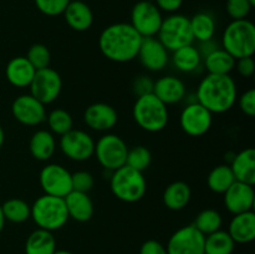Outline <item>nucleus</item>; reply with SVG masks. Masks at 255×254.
Here are the masks:
<instances>
[{"label": "nucleus", "mask_w": 255, "mask_h": 254, "mask_svg": "<svg viewBox=\"0 0 255 254\" xmlns=\"http://www.w3.org/2000/svg\"><path fill=\"white\" fill-rule=\"evenodd\" d=\"M142 39L129 22H116L102 30L99 47L110 61L125 64L136 59Z\"/></svg>", "instance_id": "1"}, {"label": "nucleus", "mask_w": 255, "mask_h": 254, "mask_svg": "<svg viewBox=\"0 0 255 254\" xmlns=\"http://www.w3.org/2000/svg\"><path fill=\"white\" fill-rule=\"evenodd\" d=\"M196 97L212 114H224L236 105L238 89L231 75L208 74L199 82Z\"/></svg>", "instance_id": "2"}, {"label": "nucleus", "mask_w": 255, "mask_h": 254, "mask_svg": "<svg viewBox=\"0 0 255 254\" xmlns=\"http://www.w3.org/2000/svg\"><path fill=\"white\" fill-rule=\"evenodd\" d=\"M132 116L139 128L156 133L167 127L169 121L168 106L153 94L138 96L133 104Z\"/></svg>", "instance_id": "3"}, {"label": "nucleus", "mask_w": 255, "mask_h": 254, "mask_svg": "<svg viewBox=\"0 0 255 254\" xmlns=\"http://www.w3.org/2000/svg\"><path fill=\"white\" fill-rule=\"evenodd\" d=\"M37 228L49 232L61 229L69 221L65 199L42 194L31 206V217Z\"/></svg>", "instance_id": "4"}, {"label": "nucleus", "mask_w": 255, "mask_h": 254, "mask_svg": "<svg viewBox=\"0 0 255 254\" xmlns=\"http://www.w3.org/2000/svg\"><path fill=\"white\" fill-rule=\"evenodd\" d=\"M222 47L236 60L253 56L255 52V26L248 19L232 20L222 36Z\"/></svg>", "instance_id": "5"}, {"label": "nucleus", "mask_w": 255, "mask_h": 254, "mask_svg": "<svg viewBox=\"0 0 255 254\" xmlns=\"http://www.w3.org/2000/svg\"><path fill=\"white\" fill-rule=\"evenodd\" d=\"M110 188L112 194L120 201L125 203H136L146 194L147 182L143 172L136 171L125 164L112 172Z\"/></svg>", "instance_id": "6"}, {"label": "nucleus", "mask_w": 255, "mask_h": 254, "mask_svg": "<svg viewBox=\"0 0 255 254\" xmlns=\"http://www.w3.org/2000/svg\"><path fill=\"white\" fill-rule=\"evenodd\" d=\"M156 36L171 52L194 41L189 17L181 14H172L163 19Z\"/></svg>", "instance_id": "7"}, {"label": "nucleus", "mask_w": 255, "mask_h": 254, "mask_svg": "<svg viewBox=\"0 0 255 254\" xmlns=\"http://www.w3.org/2000/svg\"><path fill=\"white\" fill-rule=\"evenodd\" d=\"M127 147L126 142L115 133H106L95 142L94 156L105 169L114 172L126 164Z\"/></svg>", "instance_id": "8"}, {"label": "nucleus", "mask_w": 255, "mask_h": 254, "mask_svg": "<svg viewBox=\"0 0 255 254\" xmlns=\"http://www.w3.org/2000/svg\"><path fill=\"white\" fill-rule=\"evenodd\" d=\"M162 21H163L162 11L153 1L141 0L132 7L129 24L142 37L156 36Z\"/></svg>", "instance_id": "9"}, {"label": "nucleus", "mask_w": 255, "mask_h": 254, "mask_svg": "<svg viewBox=\"0 0 255 254\" xmlns=\"http://www.w3.org/2000/svg\"><path fill=\"white\" fill-rule=\"evenodd\" d=\"M30 95L46 106L56 101L62 90V79L56 70L51 67L36 70L30 84Z\"/></svg>", "instance_id": "10"}, {"label": "nucleus", "mask_w": 255, "mask_h": 254, "mask_svg": "<svg viewBox=\"0 0 255 254\" xmlns=\"http://www.w3.org/2000/svg\"><path fill=\"white\" fill-rule=\"evenodd\" d=\"M59 146L69 159L84 162L94 156L95 139L86 131L72 128L67 133L60 136Z\"/></svg>", "instance_id": "11"}, {"label": "nucleus", "mask_w": 255, "mask_h": 254, "mask_svg": "<svg viewBox=\"0 0 255 254\" xmlns=\"http://www.w3.org/2000/svg\"><path fill=\"white\" fill-rule=\"evenodd\" d=\"M213 124V114L194 101L187 105L179 116V126L182 131L191 137H201L211 129Z\"/></svg>", "instance_id": "12"}, {"label": "nucleus", "mask_w": 255, "mask_h": 254, "mask_svg": "<svg viewBox=\"0 0 255 254\" xmlns=\"http://www.w3.org/2000/svg\"><path fill=\"white\" fill-rule=\"evenodd\" d=\"M39 182L44 194L65 198L72 191L71 173L64 166L49 163L40 171Z\"/></svg>", "instance_id": "13"}, {"label": "nucleus", "mask_w": 255, "mask_h": 254, "mask_svg": "<svg viewBox=\"0 0 255 254\" xmlns=\"http://www.w3.org/2000/svg\"><path fill=\"white\" fill-rule=\"evenodd\" d=\"M206 236L193 224L177 229L168 239L166 249L168 254H204Z\"/></svg>", "instance_id": "14"}, {"label": "nucleus", "mask_w": 255, "mask_h": 254, "mask_svg": "<svg viewBox=\"0 0 255 254\" xmlns=\"http://www.w3.org/2000/svg\"><path fill=\"white\" fill-rule=\"evenodd\" d=\"M11 114L17 122L25 126H39L46 121V107L32 95H20L12 101Z\"/></svg>", "instance_id": "15"}, {"label": "nucleus", "mask_w": 255, "mask_h": 254, "mask_svg": "<svg viewBox=\"0 0 255 254\" xmlns=\"http://www.w3.org/2000/svg\"><path fill=\"white\" fill-rule=\"evenodd\" d=\"M137 57L144 69L157 72L162 71L168 65L169 51L156 36L143 37Z\"/></svg>", "instance_id": "16"}, {"label": "nucleus", "mask_w": 255, "mask_h": 254, "mask_svg": "<svg viewBox=\"0 0 255 254\" xmlns=\"http://www.w3.org/2000/svg\"><path fill=\"white\" fill-rule=\"evenodd\" d=\"M84 121L94 131L107 132L117 125L119 114L114 106L106 102H95L85 110Z\"/></svg>", "instance_id": "17"}, {"label": "nucleus", "mask_w": 255, "mask_h": 254, "mask_svg": "<svg viewBox=\"0 0 255 254\" xmlns=\"http://www.w3.org/2000/svg\"><path fill=\"white\" fill-rule=\"evenodd\" d=\"M223 194L226 208L233 216L253 211L255 202L254 186L236 181Z\"/></svg>", "instance_id": "18"}, {"label": "nucleus", "mask_w": 255, "mask_h": 254, "mask_svg": "<svg viewBox=\"0 0 255 254\" xmlns=\"http://www.w3.org/2000/svg\"><path fill=\"white\" fill-rule=\"evenodd\" d=\"M152 94L168 106V105L178 104L184 100L187 89L184 82L179 77L168 75V76L159 77L157 81H154Z\"/></svg>", "instance_id": "19"}, {"label": "nucleus", "mask_w": 255, "mask_h": 254, "mask_svg": "<svg viewBox=\"0 0 255 254\" xmlns=\"http://www.w3.org/2000/svg\"><path fill=\"white\" fill-rule=\"evenodd\" d=\"M64 199L65 204H66L69 218L80 222V223L89 222L92 218L95 207L89 193L71 191Z\"/></svg>", "instance_id": "20"}, {"label": "nucleus", "mask_w": 255, "mask_h": 254, "mask_svg": "<svg viewBox=\"0 0 255 254\" xmlns=\"http://www.w3.org/2000/svg\"><path fill=\"white\" fill-rule=\"evenodd\" d=\"M236 244L251 243L255 239V213L253 211L234 214L227 231Z\"/></svg>", "instance_id": "21"}, {"label": "nucleus", "mask_w": 255, "mask_h": 254, "mask_svg": "<svg viewBox=\"0 0 255 254\" xmlns=\"http://www.w3.org/2000/svg\"><path fill=\"white\" fill-rule=\"evenodd\" d=\"M62 15L66 24L75 31H86L94 24V12L82 0L70 1Z\"/></svg>", "instance_id": "22"}, {"label": "nucleus", "mask_w": 255, "mask_h": 254, "mask_svg": "<svg viewBox=\"0 0 255 254\" xmlns=\"http://www.w3.org/2000/svg\"><path fill=\"white\" fill-rule=\"evenodd\" d=\"M36 70L27 61L25 56L12 57L5 67V76L7 82L14 87L24 89L29 87Z\"/></svg>", "instance_id": "23"}, {"label": "nucleus", "mask_w": 255, "mask_h": 254, "mask_svg": "<svg viewBox=\"0 0 255 254\" xmlns=\"http://www.w3.org/2000/svg\"><path fill=\"white\" fill-rule=\"evenodd\" d=\"M231 168L234 178L243 183L255 184V149L252 147L243 149L239 153L234 154L231 162Z\"/></svg>", "instance_id": "24"}, {"label": "nucleus", "mask_w": 255, "mask_h": 254, "mask_svg": "<svg viewBox=\"0 0 255 254\" xmlns=\"http://www.w3.org/2000/svg\"><path fill=\"white\" fill-rule=\"evenodd\" d=\"M163 203L171 211H182L188 206L192 198V189L183 181L172 182L163 192Z\"/></svg>", "instance_id": "25"}, {"label": "nucleus", "mask_w": 255, "mask_h": 254, "mask_svg": "<svg viewBox=\"0 0 255 254\" xmlns=\"http://www.w3.org/2000/svg\"><path fill=\"white\" fill-rule=\"evenodd\" d=\"M31 156L37 161H47L56 151V139L47 129H39L31 136L29 142Z\"/></svg>", "instance_id": "26"}, {"label": "nucleus", "mask_w": 255, "mask_h": 254, "mask_svg": "<svg viewBox=\"0 0 255 254\" xmlns=\"http://www.w3.org/2000/svg\"><path fill=\"white\" fill-rule=\"evenodd\" d=\"M56 251V239L52 232L35 229L25 242V254H54Z\"/></svg>", "instance_id": "27"}, {"label": "nucleus", "mask_w": 255, "mask_h": 254, "mask_svg": "<svg viewBox=\"0 0 255 254\" xmlns=\"http://www.w3.org/2000/svg\"><path fill=\"white\" fill-rule=\"evenodd\" d=\"M202 60L203 59H202L198 47L194 46L193 44L179 47L172 52V62L174 67L178 71L186 72V74L194 72L198 67H201Z\"/></svg>", "instance_id": "28"}, {"label": "nucleus", "mask_w": 255, "mask_h": 254, "mask_svg": "<svg viewBox=\"0 0 255 254\" xmlns=\"http://www.w3.org/2000/svg\"><path fill=\"white\" fill-rule=\"evenodd\" d=\"M203 61L208 74L212 75H229L236 67V59L223 47H217L209 52L203 57Z\"/></svg>", "instance_id": "29"}, {"label": "nucleus", "mask_w": 255, "mask_h": 254, "mask_svg": "<svg viewBox=\"0 0 255 254\" xmlns=\"http://www.w3.org/2000/svg\"><path fill=\"white\" fill-rule=\"evenodd\" d=\"M193 39L198 42H204L212 40L216 34V19L213 15L207 11H201L194 14L189 19Z\"/></svg>", "instance_id": "30"}, {"label": "nucleus", "mask_w": 255, "mask_h": 254, "mask_svg": "<svg viewBox=\"0 0 255 254\" xmlns=\"http://www.w3.org/2000/svg\"><path fill=\"white\" fill-rule=\"evenodd\" d=\"M236 182L234 174L229 164H218L208 174L207 184L212 192L223 194Z\"/></svg>", "instance_id": "31"}, {"label": "nucleus", "mask_w": 255, "mask_h": 254, "mask_svg": "<svg viewBox=\"0 0 255 254\" xmlns=\"http://www.w3.org/2000/svg\"><path fill=\"white\" fill-rule=\"evenodd\" d=\"M236 243L231 238L228 232L219 231L206 236L204 241V254H233Z\"/></svg>", "instance_id": "32"}, {"label": "nucleus", "mask_w": 255, "mask_h": 254, "mask_svg": "<svg viewBox=\"0 0 255 254\" xmlns=\"http://www.w3.org/2000/svg\"><path fill=\"white\" fill-rule=\"evenodd\" d=\"M5 221L11 223H24L31 217V206L21 198H10L1 204Z\"/></svg>", "instance_id": "33"}, {"label": "nucleus", "mask_w": 255, "mask_h": 254, "mask_svg": "<svg viewBox=\"0 0 255 254\" xmlns=\"http://www.w3.org/2000/svg\"><path fill=\"white\" fill-rule=\"evenodd\" d=\"M222 223H223L222 214L218 211H216V209L208 208L203 209V211L197 214L193 226L203 236H208V234L219 231L222 227Z\"/></svg>", "instance_id": "34"}, {"label": "nucleus", "mask_w": 255, "mask_h": 254, "mask_svg": "<svg viewBox=\"0 0 255 254\" xmlns=\"http://www.w3.org/2000/svg\"><path fill=\"white\" fill-rule=\"evenodd\" d=\"M47 126L52 134L62 136L74 128L72 116L64 109H55L46 116Z\"/></svg>", "instance_id": "35"}, {"label": "nucleus", "mask_w": 255, "mask_h": 254, "mask_svg": "<svg viewBox=\"0 0 255 254\" xmlns=\"http://www.w3.org/2000/svg\"><path fill=\"white\" fill-rule=\"evenodd\" d=\"M152 162V154L147 147L136 146L128 149L126 158V166L136 169V171L143 172L149 167Z\"/></svg>", "instance_id": "36"}, {"label": "nucleus", "mask_w": 255, "mask_h": 254, "mask_svg": "<svg viewBox=\"0 0 255 254\" xmlns=\"http://www.w3.org/2000/svg\"><path fill=\"white\" fill-rule=\"evenodd\" d=\"M27 61L32 65L35 70H41L50 66L51 61V54L46 45L44 44H34L30 46L26 56Z\"/></svg>", "instance_id": "37"}, {"label": "nucleus", "mask_w": 255, "mask_h": 254, "mask_svg": "<svg viewBox=\"0 0 255 254\" xmlns=\"http://www.w3.org/2000/svg\"><path fill=\"white\" fill-rule=\"evenodd\" d=\"M37 10L46 16H57L64 14L70 0H34Z\"/></svg>", "instance_id": "38"}, {"label": "nucleus", "mask_w": 255, "mask_h": 254, "mask_svg": "<svg viewBox=\"0 0 255 254\" xmlns=\"http://www.w3.org/2000/svg\"><path fill=\"white\" fill-rule=\"evenodd\" d=\"M253 6L248 0H227L226 10L232 20L247 19Z\"/></svg>", "instance_id": "39"}, {"label": "nucleus", "mask_w": 255, "mask_h": 254, "mask_svg": "<svg viewBox=\"0 0 255 254\" xmlns=\"http://www.w3.org/2000/svg\"><path fill=\"white\" fill-rule=\"evenodd\" d=\"M71 183L72 191L85 192L89 193L95 184V178L90 172L87 171H77L71 173Z\"/></svg>", "instance_id": "40"}, {"label": "nucleus", "mask_w": 255, "mask_h": 254, "mask_svg": "<svg viewBox=\"0 0 255 254\" xmlns=\"http://www.w3.org/2000/svg\"><path fill=\"white\" fill-rule=\"evenodd\" d=\"M238 100V105L241 111L246 116L253 117L255 115V90L249 89L241 95Z\"/></svg>", "instance_id": "41"}, {"label": "nucleus", "mask_w": 255, "mask_h": 254, "mask_svg": "<svg viewBox=\"0 0 255 254\" xmlns=\"http://www.w3.org/2000/svg\"><path fill=\"white\" fill-rule=\"evenodd\" d=\"M153 85L154 81L147 75H139L132 82V90H133L134 95L137 97L143 96V95H148L153 92Z\"/></svg>", "instance_id": "42"}, {"label": "nucleus", "mask_w": 255, "mask_h": 254, "mask_svg": "<svg viewBox=\"0 0 255 254\" xmlns=\"http://www.w3.org/2000/svg\"><path fill=\"white\" fill-rule=\"evenodd\" d=\"M236 69L242 77H252L255 72V61L253 56L242 57L236 60Z\"/></svg>", "instance_id": "43"}, {"label": "nucleus", "mask_w": 255, "mask_h": 254, "mask_svg": "<svg viewBox=\"0 0 255 254\" xmlns=\"http://www.w3.org/2000/svg\"><path fill=\"white\" fill-rule=\"evenodd\" d=\"M139 254H168L167 249L161 242L156 239H148L143 242L139 248Z\"/></svg>", "instance_id": "44"}, {"label": "nucleus", "mask_w": 255, "mask_h": 254, "mask_svg": "<svg viewBox=\"0 0 255 254\" xmlns=\"http://www.w3.org/2000/svg\"><path fill=\"white\" fill-rule=\"evenodd\" d=\"M154 4L161 11L173 14L181 9L183 0H154Z\"/></svg>", "instance_id": "45"}, {"label": "nucleus", "mask_w": 255, "mask_h": 254, "mask_svg": "<svg viewBox=\"0 0 255 254\" xmlns=\"http://www.w3.org/2000/svg\"><path fill=\"white\" fill-rule=\"evenodd\" d=\"M5 218H4V214H2V211H1V206H0V233L2 232V229H4L5 227Z\"/></svg>", "instance_id": "46"}, {"label": "nucleus", "mask_w": 255, "mask_h": 254, "mask_svg": "<svg viewBox=\"0 0 255 254\" xmlns=\"http://www.w3.org/2000/svg\"><path fill=\"white\" fill-rule=\"evenodd\" d=\"M4 142H5V132H4V128L0 126V149H1Z\"/></svg>", "instance_id": "47"}, {"label": "nucleus", "mask_w": 255, "mask_h": 254, "mask_svg": "<svg viewBox=\"0 0 255 254\" xmlns=\"http://www.w3.org/2000/svg\"><path fill=\"white\" fill-rule=\"evenodd\" d=\"M54 254H74V253L70 251H65V249H56V251L54 252Z\"/></svg>", "instance_id": "48"}, {"label": "nucleus", "mask_w": 255, "mask_h": 254, "mask_svg": "<svg viewBox=\"0 0 255 254\" xmlns=\"http://www.w3.org/2000/svg\"><path fill=\"white\" fill-rule=\"evenodd\" d=\"M248 1L251 2V5H252V6H253V7L255 6V0H248Z\"/></svg>", "instance_id": "49"}, {"label": "nucleus", "mask_w": 255, "mask_h": 254, "mask_svg": "<svg viewBox=\"0 0 255 254\" xmlns=\"http://www.w3.org/2000/svg\"><path fill=\"white\" fill-rule=\"evenodd\" d=\"M70 1H75V0H70Z\"/></svg>", "instance_id": "50"}]
</instances>
